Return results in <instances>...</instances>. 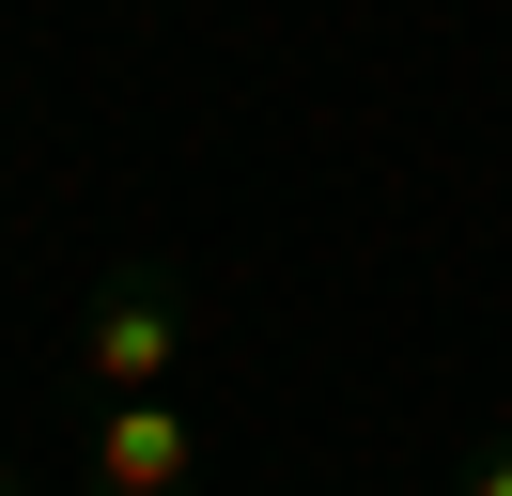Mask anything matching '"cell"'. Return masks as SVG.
<instances>
[{
  "label": "cell",
  "instance_id": "7a4b0ae2",
  "mask_svg": "<svg viewBox=\"0 0 512 496\" xmlns=\"http://www.w3.org/2000/svg\"><path fill=\"white\" fill-rule=\"evenodd\" d=\"M78 496H202V434L171 388L140 403H94V434H78Z\"/></svg>",
  "mask_w": 512,
  "mask_h": 496
},
{
  "label": "cell",
  "instance_id": "3957f363",
  "mask_svg": "<svg viewBox=\"0 0 512 496\" xmlns=\"http://www.w3.org/2000/svg\"><path fill=\"white\" fill-rule=\"evenodd\" d=\"M450 496H512V434H497V450H481V465H466Z\"/></svg>",
  "mask_w": 512,
  "mask_h": 496
},
{
  "label": "cell",
  "instance_id": "6da1fadb",
  "mask_svg": "<svg viewBox=\"0 0 512 496\" xmlns=\"http://www.w3.org/2000/svg\"><path fill=\"white\" fill-rule=\"evenodd\" d=\"M187 341H202V295L171 264H109L94 295H78V388L94 403H140V388H171L187 372Z\"/></svg>",
  "mask_w": 512,
  "mask_h": 496
},
{
  "label": "cell",
  "instance_id": "277c9868",
  "mask_svg": "<svg viewBox=\"0 0 512 496\" xmlns=\"http://www.w3.org/2000/svg\"><path fill=\"white\" fill-rule=\"evenodd\" d=\"M0 496H16V465H0Z\"/></svg>",
  "mask_w": 512,
  "mask_h": 496
}]
</instances>
